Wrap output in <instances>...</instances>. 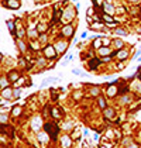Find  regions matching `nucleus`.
<instances>
[{"instance_id": "nucleus-27", "label": "nucleus", "mask_w": 141, "mask_h": 148, "mask_svg": "<svg viewBox=\"0 0 141 148\" xmlns=\"http://www.w3.org/2000/svg\"><path fill=\"white\" fill-rule=\"evenodd\" d=\"M37 30H38V33H45L47 31V26L45 24H38Z\"/></svg>"}, {"instance_id": "nucleus-23", "label": "nucleus", "mask_w": 141, "mask_h": 148, "mask_svg": "<svg viewBox=\"0 0 141 148\" xmlns=\"http://www.w3.org/2000/svg\"><path fill=\"white\" fill-rule=\"evenodd\" d=\"M27 36H28L30 38H33V39H35L37 37H40L38 30H31V31H28V33H27Z\"/></svg>"}, {"instance_id": "nucleus-3", "label": "nucleus", "mask_w": 141, "mask_h": 148, "mask_svg": "<svg viewBox=\"0 0 141 148\" xmlns=\"http://www.w3.org/2000/svg\"><path fill=\"white\" fill-rule=\"evenodd\" d=\"M116 82H117V80H116ZM116 82H113V83H110V85L107 86V90H106V92H107V96H109V97H114V96L119 93V87L116 86Z\"/></svg>"}, {"instance_id": "nucleus-4", "label": "nucleus", "mask_w": 141, "mask_h": 148, "mask_svg": "<svg viewBox=\"0 0 141 148\" xmlns=\"http://www.w3.org/2000/svg\"><path fill=\"white\" fill-rule=\"evenodd\" d=\"M103 11L106 14H113L114 13V7H113V4L110 1H105L103 3Z\"/></svg>"}, {"instance_id": "nucleus-16", "label": "nucleus", "mask_w": 141, "mask_h": 148, "mask_svg": "<svg viewBox=\"0 0 141 148\" xmlns=\"http://www.w3.org/2000/svg\"><path fill=\"white\" fill-rule=\"evenodd\" d=\"M109 54H111V52H110V48H107V47L99 48V55H100V57H109Z\"/></svg>"}, {"instance_id": "nucleus-24", "label": "nucleus", "mask_w": 141, "mask_h": 148, "mask_svg": "<svg viewBox=\"0 0 141 148\" xmlns=\"http://www.w3.org/2000/svg\"><path fill=\"white\" fill-rule=\"evenodd\" d=\"M102 18H103V20H105L106 23H114V20H113V17H111V16H110V14H102Z\"/></svg>"}, {"instance_id": "nucleus-14", "label": "nucleus", "mask_w": 141, "mask_h": 148, "mask_svg": "<svg viewBox=\"0 0 141 148\" xmlns=\"http://www.w3.org/2000/svg\"><path fill=\"white\" fill-rule=\"evenodd\" d=\"M16 44H17V47H18V49L21 51V52H26V49H27V45H26V42L23 41V39H16Z\"/></svg>"}, {"instance_id": "nucleus-30", "label": "nucleus", "mask_w": 141, "mask_h": 148, "mask_svg": "<svg viewBox=\"0 0 141 148\" xmlns=\"http://www.w3.org/2000/svg\"><path fill=\"white\" fill-rule=\"evenodd\" d=\"M45 134H47V133H40V134H38V140L42 141V143H45V141H47V136H45Z\"/></svg>"}, {"instance_id": "nucleus-20", "label": "nucleus", "mask_w": 141, "mask_h": 148, "mask_svg": "<svg viewBox=\"0 0 141 148\" xmlns=\"http://www.w3.org/2000/svg\"><path fill=\"white\" fill-rule=\"evenodd\" d=\"M102 42H103V39H102L100 37L98 38V39H95V41H93V48H98V49H99V48H102V47H103V44H102Z\"/></svg>"}, {"instance_id": "nucleus-32", "label": "nucleus", "mask_w": 141, "mask_h": 148, "mask_svg": "<svg viewBox=\"0 0 141 148\" xmlns=\"http://www.w3.org/2000/svg\"><path fill=\"white\" fill-rule=\"evenodd\" d=\"M128 102H131V97L130 96H123L121 97V103H128Z\"/></svg>"}, {"instance_id": "nucleus-41", "label": "nucleus", "mask_w": 141, "mask_h": 148, "mask_svg": "<svg viewBox=\"0 0 141 148\" xmlns=\"http://www.w3.org/2000/svg\"><path fill=\"white\" fill-rule=\"evenodd\" d=\"M92 1H93V3H95V1H96V0H92Z\"/></svg>"}, {"instance_id": "nucleus-10", "label": "nucleus", "mask_w": 141, "mask_h": 148, "mask_svg": "<svg viewBox=\"0 0 141 148\" xmlns=\"http://www.w3.org/2000/svg\"><path fill=\"white\" fill-rule=\"evenodd\" d=\"M116 57L120 59V61H124L127 57H128V52L126 49H120V51H116Z\"/></svg>"}, {"instance_id": "nucleus-22", "label": "nucleus", "mask_w": 141, "mask_h": 148, "mask_svg": "<svg viewBox=\"0 0 141 148\" xmlns=\"http://www.w3.org/2000/svg\"><path fill=\"white\" fill-rule=\"evenodd\" d=\"M11 114H13L14 117L20 116V114H21V107H20V106H14V107H13V110H11Z\"/></svg>"}, {"instance_id": "nucleus-38", "label": "nucleus", "mask_w": 141, "mask_h": 148, "mask_svg": "<svg viewBox=\"0 0 141 148\" xmlns=\"http://www.w3.org/2000/svg\"><path fill=\"white\" fill-rule=\"evenodd\" d=\"M117 68H119V69H123V68H124V65H123V64H119V65H117Z\"/></svg>"}, {"instance_id": "nucleus-39", "label": "nucleus", "mask_w": 141, "mask_h": 148, "mask_svg": "<svg viewBox=\"0 0 141 148\" xmlns=\"http://www.w3.org/2000/svg\"><path fill=\"white\" fill-rule=\"evenodd\" d=\"M138 78H140V80H141V66L138 68Z\"/></svg>"}, {"instance_id": "nucleus-40", "label": "nucleus", "mask_w": 141, "mask_h": 148, "mask_svg": "<svg viewBox=\"0 0 141 148\" xmlns=\"http://www.w3.org/2000/svg\"><path fill=\"white\" fill-rule=\"evenodd\" d=\"M34 1H35V3H38V1H41V0H34Z\"/></svg>"}, {"instance_id": "nucleus-19", "label": "nucleus", "mask_w": 141, "mask_h": 148, "mask_svg": "<svg viewBox=\"0 0 141 148\" xmlns=\"http://www.w3.org/2000/svg\"><path fill=\"white\" fill-rule=\"evenodd\" d=\"M113 44H114V47H116L117 49H121V48L124 47V42H123L120 38H116V39H113Z\"/></svg>"}, {"instance_id": "nucleus-33", "label": "nucleus", "mask_w": 141, "mask_h": 148, "mask_svg": "<svg viewBox=\"0 0 141 148\" xmlns=\"http://www.w3.org/2000/svg\"><path fill=\"white\" fill-rule=\"evenodd\" d=\"M37 64H38V65H41V66H44V65H45V59H42V58H40V59L37 61Z\"/></svg>"}, {"instance_id": "nucleus-12", "label": "nucleus", "mask_w": 141, "mask_h": 148, "mask_svg": "<svg viewBox=\"0 0 141 148\" xmlns=\"http://www.w3.org/2000/svg\"><path fill=\"white\" fill-rule=\"evenodd\" d=\"M7 78H9V80H10V82H16V80L20 78V75H18L17 71H10L9 75H7Z\"/></svg>"}, {"instance_id": "nucleus-28", "label": "nucleus", "mask_w": 141, "mask_h": 148, "mask_svg": "<svg viewBox=\"0 0 141 148\" xmlns=\"http://www.w3.org/2000/svg\"><path fill=\"white\" fill-rule=\"evenodd\" d=\"M99 93H100L99 87H92V89H90V95H92V96H99Z\"/></svg>"}, {"instance_id": "nucleus-35", "label": "nucleus", "mask_w": 141, "mask_h": 148, "mask_svg": "<svg viewBox=\"0 0 141 148\" xmlns=\"http://www.w3.org/2000/svg\"><path fill=\"white\" fill-rule=\"evenodd\" d=\"M72 72H73V74H75V75H83V74H82V72H80V71H79V69H73Z\"/></svg>"}, {"instance_id": "nucleus-13", "label": "nucleus", "mask_w": 141, "mask_h": 148, "mask_svg": "<svg viewBox=\"0 0 141 148\" xmlns=\"http://www.w3.org/2000/svg\"><path fill=\"white\" fill-rule=\"evenodd\" d=\"M7 7L16 10V9L20 7V1H18V0H9V1H7Z\"/></svg>"}, {"instance_id": "nucleus-31", "label": "nucleus", "mask_w": 141, "mask_h": 148, "mask_svg": "<svg viewBox=\"0 0 141 148\" xmlns=\"http://www.w3.org/2000/svg\"><path fill=\"white\" fill-rule=\"evenodd\" d=\"M20 95H21V89H14L13 90V96L14 97H20Z\"/></svg>"}, {"instance_id": "nucleus-17", "label": "nucleus", "mask_w": 141, "mask_h": 148, "mask_svg": "<svg viewBox=\"0 0 141 148\" xmlns=\"http://www.w3.org/2000/svg\"><path fill=\"white\" fill-rule=\"evenodd\" d=\"M7 27H9L10 33L14 36V34H16V24H14V21H13V20H7Z\"/></svg>"}, {"instance_id": "nucleus-7", "label": "nucleus", "mask_w": 141, "mask_h": 148, "mask_svg": "<svg viewBox=\"0 0 141 148\" xmlns=\"http://www.w3.org/2000/svg\"><path fill=\"white\" fill-rule=\"evenodd\" d=\"M61 144H62V147L64 148H69L70 144H72L69 136H62V137H61Z\"/></svg>"}, {"instance_id": "nucleus-37", "label": "nucleus", "mask_w": 141, "mask_h": 148, "mask_svg": "<svg viewBox=\"0 0 141 148\" xmlns=\"http://www.w3.org/2000/svg\"><path fill=\"white\" fill-rule=\"evenodd\" d=\"M127 148H138V145L137 144H131V145H128Z\"/></svg>"}, {"instance_id": "nucleus-36", "label": "nucleus", "mask_w": 141, "mask_h": 148, "mask_svg": "<svg viewBox=\"0 0 141 148\" xmlns=\"http://www.w3.org/2000/svg\"><path fill=\"white\" fill-rule=\"evenodd\" d=\"M45 41H47V36L42 34V36H41V42H45Z\"/></svg>"}, {"instance_id": "nucleus-8", "label": "nucleus", "mask_w": 141, "mask_h": 148, "mask_svg": "<svg viewBox=\"0 0 141 148\" xmlns=\"http://www.w3.org/2000/svg\"><path fill=\"white\" fill-rule=\"evenodd\" d=\"M62 34L65 36V37H70L72 34H73V27L68 24V26H65L64 28H62Z\"/></svg>"}, {"instance_id": "nucleus-21", "label": "nucleus", "mask_w": 141, "mask_h": 148, "mask_svg": "<svg viewBox=\"0 0 141 148\" xmlns=\"http://www.w3.org/2000/svg\"><path fill=\"white\" fill-rule=\"evenodd\" d=\"M51 114H52V117H54V118H59V117H62V116H64V113H59L58 109H52V110H51Z\"/></svg>"}, {"instance_id": "nucleus-34", "label": "nucleus", "mask_w": 141, "mask_h": 148, "mask_svg": "<svg viewBox=\"0 0 141 148\" xmlns=\"http://www.w3.org/2000/svg\"><path fill=\"white\" fill-rule=\"evenodd\" d=\"M92 16H93V7L88 9V17H92Z\"/></svg>"}, {"instance_id": "nucleus-25", "label": "nucleus", "mask_w": 141, "mask_h": 148, "mask_svg": "<svg viewBox=\"0 0 141 148\" xmlns=\"http://www.w3.org/2000/svg\"><path fill=\"white\" fill-rule=\"evenodd\" d=\"M114 33L117 34V36H127V31L124 30V28H114Z\"/></svg>"}, {"instance_id": "nucleus-5", "label": "nucleus", "mask_w": 141, "mask_h": 148, "mask_svg": "<svg viewBox=\"0 0 141 148\" xmlns=\"http://www.w3.org/2000/svg\"><path fill=\"white\" fill-rule=\"evenodd\" d=\"M67 47H68V42H65V41H59V42H57L55 44V48H57V51L61 54V52H65L67 51Z\"/></svg>"}, {"instance_id": "nucleus-15", "label": "nucleus", "mask_w": 141, "mask_h": 148, "mask_svg": "<svg viewBox=\"0 0 141 148\" xmlns=\"http://www.w3.org/2000/svg\"><path fill=\"white\" fill-rule=\"evenodd\" d=\"M116 116V111L113 110L111 107H106L105 109V117L106 118H113Z\"/></svg>"}, {"instance_id": "nucleus-11", "label": "nucleus", "mask_w": 141, "mask_h": 148, "mask_svg": "<svg viewBox=\"0 0 141 148\" xmlns=\"http://www.w3.org/2000/svg\"><path fill=\"white\" fill-rule=\"evenodd\" d=\"M100 62H102V59H98V58H92V59L89 61V68H90V69H96V68L100 65Z\"/></svg>"}, {"instance_id": "nucleus-2", "label": "nucleus", "mask_w": 141, "mask_h": 148, "mask_svg": "<svg viewBox=\"0 0 141 148\" xmlns=\"http://www.w3.org/2000/svg\"><path fill=\"white\" fill-rule=\"evenodd\" d=\"M57 54H58V51H57L55 45H47V47L44 48V55H45L47 59H54V58H57Z\"/></svg>"}, {"instance_id": "nucleus-42", "label": "nucleus", "mask_w": 141, "mask_h": 148, "mask_svg": "<svg viewBox=\"0 0 141 148\" xmlns=\"http://www.w3.org/2000/svg\"><path fill=\"white\" fill-rule=\"evenodd\" d=\"M131 1H137V0H131Z\"/></svg>"}, {"instance_id": "nucleus-18", "label": "nucleus", "mask_w": 141, "mask_h": 148, "mask_svg": "<svg viewBox=\"0 0 141 148\" xmlns=\"http://www.w3.org/2000/svg\"><path fill=\"white\" fill-rule=\"evenodd\" d=\"M9 78H6V76H1L0 78V86H1V89H6L7 86H9Z\"/></svg>"}, {"instance_id": "nucleus-26", "label": "nucleus", "mask_w": 141, "mask_h": 148, "mask_svg": "<svg viewBox=\"0 0 141 148\" xmlns=\"http://www.w3.org/2000/svg\"><path fill=\"white\" fill-rule=\"evenodd\" d=\"M98 102H99V106L105 110L106 109V100H105V97H102V96H99V99H98Z\"/></svg>"}, {"instance_id": "nucleus-9", "label": "nucleus", "mask_w": 141, "mask_h": 148, "mask_svg": "<svg viewBox=\"0 0 141 148\" xmlns=\"http://www.w3.org/2000/svg\"><path fill=\"white\" fill-rule=\"evenodd\" d=\"M31 127H33V130H40V127H41V117H34L33 118V123H31Z\"/></svg>"}, {"instance_id": "nucleus-29", "label": "nucleus", "mask_w": 141, "mask_h": 148, "mask_svg": "<svg viewBox=\"0 0 141 148\" xmlns=\"http://www.w3.org/2000/svg\"><path fill=\"white\" fill-rule=\"evenodd\" d=\"M0 121H1V126H4V124L7 123V116H6L4 113L0 114Z\"/></svg>"}, {"instance_id": "nucleus-1", "label": "nucleus", "mask_w": 141, "mask_h": 148, "mask_svg": "<svg viewBox=\"0 0 141 148\" xmlns=\"http://www.w3.org/2000/svg\"><path fill=\"white\" fill-rule=\"evenodd\" d=\"M44 128H45V133L51 137V140L55 141L57 137H58V134H59V127H58V124L52 120V121L45 123V124H44Z\"/></svg>"}, {"instance_id": "nucleus-6", "label": "nucleus", "mask_w": 141, "mask_h": 148, "mask_svg": "<svg viewBox=\"0 0 141 148\" xmlns=\"http://www.w3.org/2000/svg\"><path fill=\"white\" fill-rule=\"evenodd\" d=\"M1 97H6V99H11V97H14V96H13V89H10V87L1 89Z\"/></svg>"}]
</instances>
